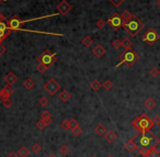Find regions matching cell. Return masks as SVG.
<instances>
[{"label": "cell", "mask_w": 160, "mask_h": 157, "mask_svg": "<svg viewBox=\"0 0 160 157\" xmlns=\"http://www.w3.org/2000/svg\"><path fill=\"white\" fill-rule=\"evenodd\" d=\"M102 87L104 88L105 90H111L113 88V83L111 81L110 79H106L104 83H102Z\"/></svg>", "instance_id": "26"}, {"label": "cell", "mask_w": 160, "mask_h": 157, "mask_svg": "<svg viewBox=\"0 0 160 157\" xmlns=\"http://www.w3.org/2000/svg\"><path fill=\"white\" fill-rule=\"evenodd\" d=\"M104 138H105V141H108L109 143H113V142L115 141L116 138H117V135L114 131H108L104 135Z\"/></svg>", "instance_id": "15"}, {"label": "cell", "mask_w": 160, "mask_h": 157, "mask_svg": "<svg viewBox=\"0 0 160 157\" xmlns=\"http://www.w3.org/2000/svg\"><path fill=\"white\" fill-rule=\"evenodd\" d=\"M2 104H3L4 108H10V107L12 106V101H11L10 99L4 100V101H2Z\"/></svg>", "instance_id": "42"}, {"label": "cell", "mask_w": 160, "mask_h": 157, "mask_svg": "<svg viewBox=\"0 0 160 157\" xmlns=\"http://www.w3.org/2000/svg\"><path fill=\"white\" fill-rule=\"evenodd\" d=\"M108 23H109L110 26L114 31H117L121 28H123V26H124V20H123L121 14H119V13H113L112 16L108 19Z\"/></svg>", "instance_id": "7"}, {"label": "cell", "mask_w": 160, "mask_h": 157, "mask_svg": "<svg viewBox=\"0 0 160 157\" xmlns=\"http://www.w3.org/2000/svg\"><path fill=\"white\" fill-rule=\"evenodd\" d=\"M8 157H20V156L18 153H16V152H11V153H9Z\"/></svg>", "instance_id": "46"}, {"label": "cell", "mask_w": 160, "mask_h": 157, "mask_svg": "<svg viewBox=\"0 0 160 157\" xmlns=\"http://www.w3.org/2000/svg\"><path fill=\"white\" fill-rule=\"evenodd\" d=\"M46 118H52V114L49 111H43V112L41 113V119H46Z\"/></svg>", "instance_id": "41"}, {"label": "cell", "mask_w": 160, "mask_h": 157, "mask_svg": "<svg viewBox=\"0 0 160 157\" xmlns=\"http://www.w3.org/2000/svg\"><path fill=\"white\" fill-rule=\"evenodd\" d=\"M42 149L41 145L39 144V143H35V144L32 145V152L33 153H35V154H37V153H40Z\"/></svg>", "instance_id": "31"}, {"label": "cell", "mask_w": 160, "mask_h": 157, "mask_svg": "<svg viewBox=\"0 0 160 157\" xmlns=\"http://www.w3.org/2000/svg\"><path fill=\"white\" fill-rule=\"evenodd\" d=\"M131 125L134 128H136L138 132H145L151 130V128L155 125V123L146 113H143V114H141V116H137L136 119H134L132 121Z\"/></svg>", "instance_id": "3"}, {"label": "cell", "mask_w": 160, "mask_h": 157, "mask_svg": "<svg viewBox=\"0 0 160 157\" xmlns=\"http://www.w3.org/2000/svg\"><path fill=\"white\" fill-rule=\"evenodd\" d=\"M12 30H0V43H2L4 40L10 35Z\"/></svg>", "instance_id": "21"}, {"label": "cell", "mask_w": 160, "mask_h": 157, "mask_svg": "<svg viewBox=\"0 0 160 157\" xmlns=\"http://www.w3.org/2000/svg\"><path fill=\"white\" fill-rule=\"evenodd\" d=\"M96 28L98 29H103L104 26H105V21L104 20H102V19H99L98 21H96Z\"/></svg>", "instance_id": "34"}, {"label": "cell", "mask_w": 160, "mask_h": 157, "mask_svg": "<svg viewBox=\"0 0 160 157\" xmlns=\"http://www.w3.org/2000/svg\"><path fill=\"white\" fill-rule=\"evenodd\" d=\"M34 86H35V81H34V80H32L31 78H26V79L23 81V87H24L25 89H28V90L32 89Z\"/></svg>", "instance_id": "19"}, {"label": "cell", "mask_w": 160, "mask_h": 157, "mask_svg": "<svg viewBox=\"0 0 160 157\" xmlns=\"http://www.w3.org/2000/svg\"><path fill=\"white\" fill-rule=\"evenodd\" d=\"M36 125H37V128H39L40 130H43V128H46V124H45V122H44V120H43V119H41L40 121H37Z\"/></svg>", "instance_id": "39"}, {"label": "cell", "mask_w": 160, "mask_h": 157, "mask_svg": "<svg viewBox=\"0 0 160 157\" xmlns=\"http://www.w3.org/2000/svg\"><path fill=\"white\" fill-rule=\"evenodd\" d=\"M4 1H7V0H0V3H1V2H4Z\"/></svg>", "instance_id": "49"}, {"label": "cell", "mask_w": 160, "mask_h": 157, "mask_svg": "<svg viewBox=\"0 0 160 157\" xmlns=\"http://www.w3.org/2000/svg\"><path fill=\"white\" fill-rule=\"evenodd\" d=\"M57 10H58V13H61V14H67L69 11L71 10V6L69 3L66 1V0H63L61 2H59V5L57 6Z\"/></svg>", "instance_id": "9"}, {"label": "cell", "mask_w": 160, "mask_h": 157, "mask_svg": "<svg viewBox=\"0 0 160 157\" xmlns=\"http://www.w3.org/2000/svg\"><path fill=\"white\" fill-rule=\"evenodd\" d=\"M37 62H39V64H44L47 67H51L57 62V55H56V53H53V52L48 51V50H45L39 56Z\"/></svg>", "instance_id": "5"}, {"label": "cell", "mask_w": 160, "mask_h": 157, "mask_svg": "<svg viewBox=\"0 0 160 157\" xmlns=\"http://www.w3.org/2000/svg\"><path fill=\"white\" fill-rule=\"evenodd\" d=\"M121 16H122V18H123V20H124V23H125L128 19H129V17L132 16V13L129 12V11H124V12L122 13Z\"/></svg>", "instance_id": "36"}, {"label": "cell", "mask_w": 160, "mask_h": 157, "mask_svg": "<svg viewBox=\"0 0 160 157\" xmlns=\"http://www.w3.org/2000/svg\"><path fill=\"white\" fill-rule=\"evenodd\" d=\"M0 99L2 100V101H4V100L10 99V96H9V95H7V93L4 92L2 89H1V90H0Z\"/></svg>", "instance_id": "37"}, {"label": "cell", "mask_w": 160, "mask_h": 157, "mask_svg": "<svg viewBox=\"0 0 160 157\" xmlns=\"http://www.w3.org/2000/svg\"><path fill=\"white\" fill-rule=\"evenodd\" d=\"M93 157H96V156H93Z\"/></svg>", "instance_id": "51"}, {"label": "cell", "mask_w": 160, "mask_h": 157, "mask_svg": "<svg viewBox=\"0 0 160 157\" xmlns=\"http://www.w3.org/2000/svg\"><path fill=\"white\" fill-rule=\"evenodd\" d=\"M108 157H113V156H112V155H110V156H108Z\"/></svg>", "instance_id": "50"}, {"label": "cell", "mask_w": 160, "mask_h": 157, "mask_svg": "<svg viewBox=\"0 0 160 157\" xmlns=\"http://www.w3.org/2000/svg\"><path fill=\"white\" fill-rule=\"evenodd\" d=\"M71 98V95L70 92H68L67 90L64 89V90H61V93H59V99L63 101V102H67L68 100L70 99Z\"/></svg>", "instance_id": "17"}, {"label": "cell", "mask_w": 160, "mask_h": 157, "mask_svg": "<svg viewBox=\"0 0 160 157\" xmlns=\"http://www.w3.org/2000/svg\"><path fill=\"white\" fill-rule=\"evenodd\" d=\"M150 75L153 76V77H158V76L160 75L159 68H157V67L151 68V69H150Z\"/></svg>", "instance_id": "32"}, {"label": "cell", "mask_w": 160, "mask_h": 157, "mask_svg": "<svg viewBox=\"0 0 160 157\" xmlns=\"http://www.w3.org/2000/svg\"><path fill=\"white\" fill-rule=\"evenodd\" d=\"M157 6L160 8V0H158V1H157Z\"/></svg>", "instance_id": "47"}, {"label": "cell", "mask_w": 160, "mask_h": 157, "mask_svg": "<svg viewBox=\"0 0 160 157\" xmlns=\"http://www.w3.org/2000/svg\"><path fill=\"white\" fill-rule=\"evenodd\" d=\"M153 121H154L155 125L160 126V116H155V118L153 119Z\"/></svg>", "instance_id": "43"}, {"label": "cell", "mask_w": 160, "mask_h": 157, "mask_svg": "<svg viewBox=\"0 0 160 157\" xmlns=\"http://www.w3.org/2000/svg\"><path fill=\"white\" fill-rule=\"evenodd\" d=\"M92 53H93V55H94L96 57L101 58V57H102V56H103V55L105 54V48L103 47L102 45L98 44V45H96V46L93 47Z\"/></svg>", "instance_id": "10"}, {"label": "cell", "mask_w": 160, "mask_h": 157, "mask_svg": "<svg viewBox=\"0 0 160 157\" xmlns=\"http://www.w3.org/2000/svg\"><path fill=\"white\" fill-rule=\"evenodd\" d=\"M59 88H61L59 83H58L55 79H53V78H51V79L48 80L47 83L44 85L45 91H47V92L49 93L51 96H54V95H56V92H57L58 90H59Z\"/></svg>", "instance_id": "8"}, {"label": "cell", "mask_w": 160, "mask_h": 157, "mask_svg": "<svg viewBox=\"0 0 160 157\" xmlns=\"http://www.w3.org/2000/svg\"><path fill=\"white\" fill-rule=\"evenodd\" d=\"M0 30H11L9 28V23L8 20L6 19V17L2 13H0Z\"/></svg>", "instance_id": "16"}, {"label": "cell", "mask_w": 160, "mask_h": 157, "mask_svg": "<svg viewBox=\"0 0 160 157\" xmlns=\"http://www.w3.org/2000/svg\"><path fill=\"white\" fill-rule=\"evenodd\" d=\"M45 122V124H46V126H48V125H51L52 123V118H46V119H43Z\"/></svg>", "instance_id": "45"}, {"label": "cell", "mask_w": 160, "mask_h": 157, "mask_svg": "<svg viewBox=\"0 0 160 157\" xmlns=\"http://www.w3.org/2000/svg\"><path fill=\"white\" fill-rule=\"evenodd\" d=\"M16 80H18V77H16V75L13 74L12 71H9V73H8V74L4 76V81H6L7 85H10V86H12V85L16 83Z\"/></svg>", "instance_id": "12"}, {"label": "cell", "mask_w": 160, "mask_h": 157, "mask_svg": "<svg viewBox=\"0 0 160 157\" xmlns=\"http://www.w3.org/2000/svg\"><path fill=\"white\" fill-rule=\"evenodd\" d=\"M159 39H160L159 33H158L155 29H153V28L148 29L147 32L141 36V41L148 43V45H154Z\"/></svg>", "instance_id": "6"}, {"label": "cell", "mask_w": 160, "mask_h": 157, "mask_svg": "<svg viewBox=\"0 0 160 157\" xmlns=\"http://www.w3.org/2000/svg\"><path fill=\"white\" fill-rule=\"evenodd\" d=\"M92 43H93V40L90 38L89 35H87V36H84L82 39V44L86 46V47H90L91 45H92Z\"/></svg>", "instance_id": "25"}, {"label": "cell", "mask_w": 160, "mask_h": 157, "mask_svg": "<svg viewBox=\"0 0 160 157\" xmlns=\"http://www.w3.org/2000/svg\"><path fill=\"white\" fill-rule=\"evenodd\" d=\"M139 59V55L136 51H134L133 48L131 50H125L123 53L120 54V63L116 65V67H119L120 65L122 64H126L128 67L134 66V64H136Z\"/></svg>", "instance_id": "4"}, {"label": "cell", "mask_w": 160, "mask_h": 157, "mask_svg": "<svg viewBox=\"0 0 160 157\" xmlns=\"http://www.w3.org/2000/svg\"><path fill=\"white\" fill-rule=\"evenodd\" d=\"M144 106L145 108L147 110H154L155 108H156V106H157V103H156V101H155L153 98H147V99L145 100V102H144Z\"/></svg>", "instance_id": "13"}, {"label": "cell", "mask_w": 160, "mask_h": 157, "mask_svg": "<svg viewBox=\"0 0 160 157\" xmlns=\"http://www.w3.org/2000/svg\"><path fill=\"white\" fill-rule=\"evenodd\" d=\"M144 26H145V23L138 19L137 16L132 14V16L129 17V19L124 23L123 28H124L125 31H126L132 38H135V36L137 35L138 33L143 30Z\"/></svg>", "instance_id": "2"}, {"label": "cell", "mask_w": 160, "mask_h": 157, "mask_svg": "<svg viewBox=\"0 0 160 157\" xmlns=\"http://www.w3.org/2000/svg\"><path fill=\"white\" fill-rule=\"evenodd\" d=\"M6 51H7V48L4 47V46L1 44V43H0V56H1L2 54H4V53H6Z\"/></svg>", "instance_id": "44"}, {"label": "cell", "mask_w": 160, "mask_h": 157, "mask_svg": "<svg viewBox=\"0 0 160 157\" xmlns=\"http://www.w3.org/2000/svg\"><path fill=\"white\" fill-rule=\"evenodd\" d=\"M36 69L39 71V73H41V74H44L45 71L48 69V67L46 66V65H44V64H39V65H37V67H36Z\"/></svg>", "instance_id": "28"}, {"label": "cell", "mask_w": 160, "mask_h": 157, "mask_svg": "<svg viewBox=\"0 0 160 157\" xmlns=\"http://www.w3.org/2000/svg\"><path fill=\"white\" fill-rule=\"evenodd\" d=\"M2 90L7 93V95H9V96H11V95L13 93V88L10 86V85H7V86H4L2 88Z\"/></svg>", "instance_id": "29"}, {"label": "cell", "mask_w": 160, "mask_h": 157, "mask_svg": "<svg viewBox=\"0 0 160 157\" xmlns=\"http://www.w3.org/2000/svg\"><path fill=\"white\" fill-rule=\"evenodd\" d=\"M110 2L112 3L113 6L114 7H116V8H117V7H120L122 5V2H123V1H124V0H109Z\"/></svg>", "instance_id": "40"}, {"label": "cell", "mask_w": 160, "mask_h": 157, "mask_svg": "<svg viewBox=\"0 0 160 157\" xmlns=\"http://www.w3.org/2000/svg\"><path fill=\"white\" fill-rule=\"evenodd\" d=\"M69 152H70V148L68 145H61V147H59V153H61L63 156H66V155L69 154Z\"/></svg>", "instance_id": "23"}, {"label": "cell", "mask_w": 160, "mask_h": 157, "mask_svg": "<svg viewBox=\"0 0 160 157\" xmlns=\"http://www.w3.org/2000/svg\"><path fill=\"white\" fill-rule=\"evenodd\" d=\"M90 86H91V89H92L93 91H99L100 88L102 87V83H100L98 79H94V80H92V81H91Z\"/></svg>", "instance_id": "20"}, {"label": "cell", "mask_w": 160, "mask_h": 157, "mask_svg": "<svg viewBox=\"0 0 160 157\" xmlns=\"http://www.w3.org/2000/svg\"><path fill=\"white\" fill-rule=\"evenodd\" d=\"M69 124H70V130H74L75 128L79 126V123L77 122L76 119H69Z\"/></svg>", "instance_id": "30"}, {"label": "cell", "mask_w": 160, "mask_h": 157, "mask_svg": "<svg viewBox=\"0 0 160 157\" xmlns=\"http://www.w3.org/2000/svg\"><path fill=\"white\" fill-rule=\"evenodd\" d=\"M61 126L63 130H70V124H69V120H63L61 123Z\"/></svg>", "instance_id": "27"}, {"label": "cell", "mask_w": 160, "mask_h": 157, "mask_svg": "<svg viewBox=\"0 0 160 157\" xmlns=\"http://www.w3.org/2000/svg\"><path fill=\"white\" fill-rule=\"evenodd\" d=\"M48 157H56V155H54V154H51Z\"/></svg>", "instance_id": "48"}, {"label": "cell", "mask_w": 160, "mask_h": 157, "mask_svg": "<svg viewBox=\"0 0 160 157\" xmlns=\"http://www.w3.org/2000/svg\"><path fill=\"white\" fill-rule=\"evenodd\" d=\"M145 157H160V152L156 147H150Z\"/></svg>", "instance_id": "18"}, {"label": "cell", "mask_w": 160, "mask_h": 157, "mask_svg": "<svg viewBox=\"0 0 160 157\" xmlns=\"http://www.w3.org/2000/svg\"><path fill=\"white\" fill-rule=\"evenodd\" d=\"M71 132H73V134H74L75 136H80L81 133H82V128H80V126H77V128H75L74 130H71Z\"/></svg>", "instance_id": "33"}, {"label": "cell", "mask_w": 160, "mask_h": 157, "mask_svg": "<svg viewBox=\"0 0 160 157\" xmlns=\"http://www.w3.org/2000/svg\"><path fill=\"white\" fill-rule=\"evenodd\" d=\"M132 46H133V42L127 38L122 41V47H124L125 50H131Z\"/></svg>", "instance_id": "22"}, {"label": "cell", "mask_w": 160, "mask_h": 157, "mask_svg": "<svg viewBox=\"0 0 160 157\" xmlns=\"http://www.w3.org/2000/svg\"><path fill=\"white\" fill-rule=\"evenodd\" d=\"M18 154H19L20 157H28V156H29V154H30V149H28L25 146H23V147H21L19 149Z\"/></svg>", "instance_id": "24"}, {"label": "cell", "mask_w": 160, "mask_h": 157, "mask_svg": "<svg viewBox=\"0 0 160 157\" xmlns=\"http://www.w3.org/2000/svg\"><path fill=\"white\" fill-rule=\"evenodd\" d=\"M134 142L137 144L138 148H150L156 147L160 143V140L149 130L145 132H138L133 137Z\"/></svg>", "instance_id": "1"}, {"label": "cell", "mask_w": 160, "mask_h": 157, "mask_svg": "<svg viewBox=\"0 0 160 157\" xmlns=\"http://www.w3.org/2000/svg\"><path fill=\"white\" fill-rule=\"evenodd\" d=\"M106 132L108 131H106L105 126L103 124H98L96 128H94V133H96L98 136H104Z\"/></svg>", "instance_id": "14"}, {"label": "cell", "mask_w": 160, "mask_h": 157, "mask_svg": "<svg viewBox=\"0 0 160 157\" xmlns=\"http://www.w3.org/2000/svg\"><path fill=\"white\" fill-rule=\"evenodd\" d=\"M39 103H40V106H42V107L48 106V99L47 98H45V97H42L41 99L39 100Z\"/></svg>", "instance_id": "35"}, {"label": "cell", "mask_w": 160, "mask_h": 157, "mask_svg": "<svg viewBox=\"0 0 160 157\" xmlns=\"http://www.w3.org/2000/svg\"><path fill=\"white\" fill-rule=\"evenodd\" d=\"M125 149H126L128 153H134L136 149H138V146L134 142V140L131 138L129 141H127L126 143H125Z\"/></svg>", "instance_id": "11"}, {"label": "cell", "mask_w": 160, "mask_h": 157, "mask_svg": "<svg viewBox=\"0 0 160 157\" xmlns=\"http://www.w3.org/2000/svg\"><path fill=\"white\" fill-rule=\"evenodd\" d=\"M112 46L114 48H116V50H117V48H120V47H122V41H120V40H114V41L112 42Z\"/></svg>", "instance_id": "38"}]
</instances>
